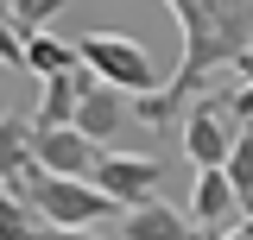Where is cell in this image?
<instances>
[{"label": "cell", "mask_w": 253, "mask_h": 240, "mask_svg": "<svg viewBox=\"0 0 253 240\" xmlns=\"http://www.w3.org/2000/svg\"><path fill=\"white\" fill-rule=\"evenodd\" d=\"M165 6L177 13L184 57H177V76L165 89L133 95V120L139 126H165L177 108H190L215 82V70H234L253 51V0H165Z\"/></svg>", "instance_id": "1"}, {"label": "cell", "mask_w": 253, "mask_h": 240, "mask_svg": "<svg viewBox=\"0 0 253 240\" xmlns=\"http://www.w3.org/2000/svg\"><path fill=\"white\" fill-rule=\"evenodd\" d=\"M76 70H83V63H76ZM76 70L44 82L38 108H32V126H70V120H76V95H83V89H76Z\"/></svg>", "instance_id": "12"}, {"label": "cell", "mask_w": 253, "mask_h": 240, "mask_svg": "<svg viewBox=\"0 0 253 240\" xmlns=\"http://www.w3.org/2000/svg\"><path fill=\"white\" fill-rule=\"evenodd\" d=\"M76 57L89 63L101 82H114V89H126V95H152V89H165V76H158V63L146 57V44H133L126 32H108V26L83 32V38H76Z\"/></svg>", "instance_id": "2"}, {"label": "cell", "mask_w": 253, "mask_h": 240, "mask_svg": "<svg viewBox=\"0 0 253 240\" xmlns=\"http://www.w3.org/2000/svg\"><path fill=\"white\" fill-rule=\"evenodd\" d=\"M89 183H95V190H108V196L121 202V215H126V209L158 202V190H165V164H158L152 152H121V146H108Z\"/></svg>", "instance_id": "5"}, {"label": "cell", "mask_w": 253, "mask_h": 240, "mask_svg": "<svg viewBox=\"0 0 253 240\" xmlns=\"http://www.w3.org/2000/svg\"><path fill=\"white\" fill-rule=\"evenodd\" d=\"M101 152L108 146H95L89 133H76V126H38V139H32L38 171H51V177H95Z\"/></svg>", "instance_id": "7"}, {"label": "cell", "mask_w": 253, "mask_h": 240, "mask_svg": "<svg viewBox=\"0 0 253 240\" xmlns=\"http://www.w3.org/2000/svg\"><path fill=\"white\" fill-rule=\"evenodd\" d=\"M241 133H247V126H241V114H234V89H203L196 101H190L184 152H190V164H196V171L228 164V152H234Z\"/></svg>", "instance_id": "4"}, {"label": "cell", "mask_w": 253, "mask_h": 240, "mask_svg": "<svg viewBox=\"0 0 253 240\" xmlns=\"http://www.w3.org/2000/svg\"><path fill=\"white\" fill-rule=\"evenodd\" d=\"M221 171H228V183H234L241 209L253 215V133H241V139H234V152H228V164H221Z\"/></svg>", "instance_id": "15"}, {"label": "cell", "mask_w": 253, "mask_h": 240, "mask_svg": "<svg viewBox=\"0 0 253 240\" xmlns=\"http://www.w3.org/2000/svg\"><path fill=\"white\" fill-rule=\"evenodd\" d=\"M0 6H13V0H0Z\"/></svg>", "instance_id": "19"}, {"label": "cell", "mask_w": 253, "mask_h": 240, "mask_svg": "<svg viewBox=\"0 0 253 240\" xmlns=\"http://www.w3.org/2000/svg\"><path fill=\"white\" fill-rule=\"evenodd\" d=\"M76 63H83V57H76V44H70V38H57V32H32V38H26V70L38 76V82L70 76Z\"/></svg>", "instance_id": "11"}, {"label": "cell", "mask_w": 253, "mask_h": 240, "mask_svg": "<svg viewBox=\"0 0 253 240\" xmlns=\"http://www.w3.org/2000/svg\"><path fill=\"white\" fill-rule=\"evenodd\" d=\"M76 89H83V95H76V120H70V126H76V133H89L95 146H114V139H121V126L133 120V95L114 89V82H101L89 63L76 70Z\"/></svg>", "instance_id": "6"}, {"label": "cell", "mask_w": 253, "mask_h": 240, "mask_svg": "<svg viewBox=\"0 0 253 240\" xmlns=\"http://www.w3.org/2000/svg\"><path fill=\"white\" fill-rule=\"evenodd\" d=\"M38 240H108L101 228H44Z\"/></svg>", "instance_id": "17"}, {"label": "cell", "mask_w": 253, "mask_h": 240, "mask_svg": "<svg viewBox=\"0 0 253 240\" xmlns=\"http://www.w3.org/2000/svg\"><path fill=\"white\" fill-rule=\"evenodd\" d=\"M44 234V221L32 209L26 196H13V190H0V240H38Z\"/></svg>", "instance_id": "13"}, {"label": "cell", "mask_w": 253, "mask_h": 240, "mask_svg": "<svg viewBox=\"0 0 253 240\" xmlns=\"http://www.w3.org/2000/svg\"><path fill=\"white\" fill-rule=\"evenodd\" d=\"M32 139H38L32 114H0V190H13V196H32V183H38Z\"/></svg>", "instance_id": "9"}, {"label": "cell", "mask_w": 253, "mask_h": 240, "mask_svg": "<svg viewBox=\"0 0 253 240\" xmlns=\"http://www.w3.org/2000/svg\"><path fill=\"white\" fill-rule=\"evenodd\" d=\"M63 6H76V0H13V6H0V13L13 19V32H19V38H32V32H44V26H51Z\"/></svg>", "instance_id": "14"}, {"label": "cell", "mask_w": 253, "mask_h": 240, "mask_svg": "<svg viewBox=\"0 0 253 240\" xmlns=\"http://www.w3.org/2000/svg\"><path fill=\"white\" fill-rule=\"evenodd\" d=\"M121 240H203V228L190 215H177L171 202H146V209L121 215Z\"/></svg>", "instance_id": "10"}, {"label": "cell", "mask_w": 253, "mask_h": 240, "mask_svg": "<svg viewBox=\"0 0 253 240\" xmlns=\"http://www.w3.org/2000/svg\"><path fill=\"white\" fill-rule=\"evenodd\" d=\"M241 196H234V183H228V171H196V190H190V221L203 228V234L215 240V234H228V228H241Z\"/></svg>", "instance_id": "8"}, {"label": "cell", "mask_w": 253, "mask_h": 240, "mask_svg": "<svg viewBox=\"0 0 253 240\" xmlns=\"http://www.w3.org/2000/svg\"><path fill=\"white\" fill-rule=\"evenodd\" d=\"M26 202L38 209L44 228H101V221L121 215V202H114L108 190H95L89 177H51V171H38Z\"/></svg>", "instance_id": "3"}, {"label": "cell", "mask_w": 253, "mask_h": 240, "mask_svg": "<svg viewBox=\"0 0 253 240\" xmlns=\"http://www.w3.org/2000/svg\"><path fill=\"white\" fill-rule=\"evenodd\" d=\"M0 63H6V70H26V38L13 32L6 13H0Z\"/></svg>", "instance_id": "16"}, {"label": "cell", "mask_w": 253, "mask_h": 240, "mask_svg": "<svg viewBox=\"0 0 253 240\" xmlns=\"http://www.w3.org/2000/svg\"><path fill=\"white\" fill-rule=\"evenodd\" d=\"M215 240H253V228H247V215H241V228H228V234H215Z\"/></svg>", "instance_id": "18"}]
</instances>
